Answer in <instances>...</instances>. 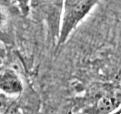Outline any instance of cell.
<instances>
[{"label": "cell", "mask_w": 121, "mask_h": 114, "mask_svg": "<svg viewBox=\"0 0 121 114\" xmlns=\"http://www.w3.org/2000/svg\"><path fill=\"white\" fill-rule=\"evenodd\" d=\"M1 21H2V16H1V14L0 13V23H1Z\"/></svg>", "instance_id": "4"}, {"label": "cell", "mask_w": 121, "mask_h": 114, "mask_svg": "<svg viewBox=\"0 0 121 114\" xmlns=\"http://www.w3.org/2000/svg\"><path fill=\"white\" fill-rule=\"evenodd\" d=\"M118 102L119 100L115 97H103L98 103V108L103 112H108L114 109L118 104Z\"/></svg>", "instance_id": "3"}, {"label": "cell", "mask_w": 121, "mask_h": 114, "mask_svg": "<svg viewBox=\"0 0 121 114\" xmlns=\"http://www.w3.org/2000/svg\"><path fill=\"white\" fill-rule=\"evenodd\" d=\"M0 89L8 94L17 93L22 90V84L14 71L7 70L0 74Z\"/></svg>", "instance_id": "2"}, {"label": "cell", "mask_w": 121, "mask_h": 114, "mask_svg": "<svg viewBox=\"0 0 121 114\" xmlns=\"http://www.w3.org/2000/svg\"><path fill=\"white\" fill-rule=\"evenodd\" d=\"M99 0H66L61 39L64 41L78 23Z\"/></svg>", "instance_id": "1"}]
</instances>
